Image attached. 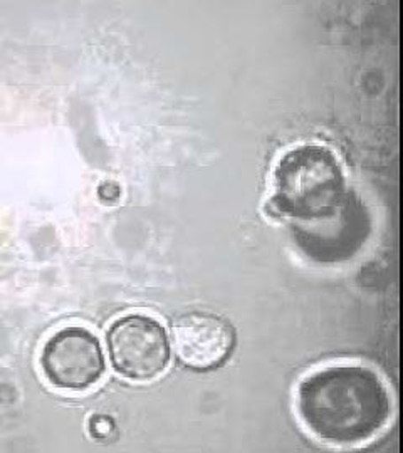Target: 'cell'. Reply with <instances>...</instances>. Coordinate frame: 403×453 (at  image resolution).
<instances>
[{"mask_svg":"<svg viewBox=\"0 0 403 453\" xmlns=\"http://www.w3.org/2000/svg\"><path fill=\"white\" fill-rule=\"evenodd\" d=\"M296 411L311 435L353 447L376 437L391 418V396L380 374L361 365H335L307 374Z\"/></svg>","mask_w":403,"mask_h":453,"instance_id":"6da1fadb","label":"cell"},{"mask_svg":"<svg viewBox=\"0 0 403 453\" xmlns=\"http://www.w3.org/2000/svg\"><path fill=\"white\" fill-rule=\"evenodd\" d=\"M273 205L291 219L318 220L338 209L345 196V173L337 155L322 145H301L277 163Z\"/></svg>","mask_w":403,"mask_h":453,"instance_id":"7a4b0ae2","label":"cell"},{"mask_svg":"<svg viewBox=\"0 0 403 453\" xmlns=\"http://www.w3.org/2000/svg\"><path fill=\"white\" fill-rule=\"evenodd\" d=\"M106 341L114 370L127 380L150 381L168 366L167 333L159 321L148 316L129 314L114 321Z\"/></svg>","mask_w":403,"mask_h":453,"instance_id":"3957f363","label":"cell"},{"mask_svg":"<svg viewBox=\"0 0 403 453\" xmlns=\"http://www.w3.org/2000/svg\"><path fill=\"white\" fill-rule=\"evenodd\" d=\"M41 370L56 388L84 391L103 378L106 365L97 336L78 326L52 334L41 353Z\"/></svg>","mask_w":403,"mask_h":453,"instance_id":"277c9868","label":"cell"},{"mask_svg":"<svg viewBox=\"0 0 403 453\" xmlns=\"http://www.w3.org/2000/svg\"><path fill=\"white\" fill-rule=\"evenodd\" d=\"M178 357L190 368L207 372L226 363L236 346V331L224 318L190 311L172 326Z\"/></svg>","mask_w":403,"mask_h":453,"instance_id":"5b68a950","label":"cell"}]
</instances>
